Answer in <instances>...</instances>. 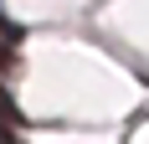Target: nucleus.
I'll use <instances>...</instances> for the list:
<instances>
[{
	"instance_id": "nucleus-1",
	"label": "nucleus",
	"mask_w": 149,
	"mask_h": 144,
	"mask_svg": "<svg viewBox=\"0 0 149 144\" xmlns=\"http://www.w3.org/2000/svg\"><path fill=\"white\" fill-rule=\"evenodd\" d=\"M15 118H21V108H15V103H10V93L0 87V124H15Z\"/></svg>"
},
{
	"instance_id": "nucleus-2",
	"label": "nucleus",
	"mask_w": 149,
	"mask_h": 144,
	"mask_svg": "<svg viewBox=\"0 0 149 144\" xmlns=\"http://www.w3.org/2000/svg\"><path fill=\"white\" fill-rule=\"evenodd\" d=\"M15 62H21V57H15V52H10L5 41H0V72H15Z\"/></svg>"
}]
</instances>
